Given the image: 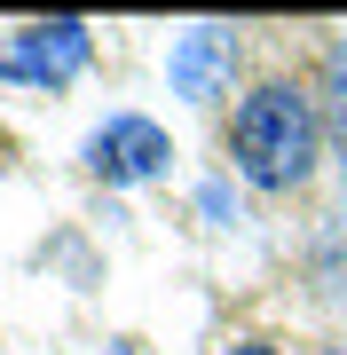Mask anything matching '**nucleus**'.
<instances>
[{
  "mask_svg": "<svg viewBox=\"0 0 347 355\" xmlns=\"http://www.w3.org/2000/svg\"><path fill=\"white\" fill-rule=\"evenodd\" d=\"M316 103L292 87V79H260L253 95L237 103L229 119V150H237V174L253 190H300L316 174Z\"/></svg>",
  "mask_w": 347,
  "mask_h": 355,
  "instance_id": "obj_1",
  "label": "nucleus"
},
{
  "mask_svg": "<svg viewBox=\"0 0 347 355\" xmlns=\"http://www.w3.org/2000/svg\"><path fill=\"white\" fill-rule=\"evenodd\" d=\"M166 158H174L166 127H158V119H142V111H118V119H103V127L87 135V174L111 182V190L158 182V174H166Z\"/></svg>",
  "mask_w": 347,
  "mask_h": 355,
  "instance_id": "obj_2",
  "label": "nucleus"
},
{
  "mask_svg": "<svg viewBox=\"0 0 347 355\" xmlns=\"http://www.w3.org/2000/svg\"><path fill=\"white\" fill-rule=\"evenodd\" d=\"M95 55V32L79 16H48V24H24L0 48V79H32V87H64V79L87 71Z\"/></svg>",
  "mask_w": 347,
  "mask_h": 355,
  "instance_id": "obj_3",
  "label": "nucleus"
},
{
  "mask_svg": "<svg viewBox=\"0 0 347 355\" xmlns=\"http://www.w3.org/2000/svg\"><path fill=\"white\" fill-rule=\"evenodd\" d=\"M229 71H237V40L221 24H190L174 40V55H166V79H174L181 103H213L221 87H229Z\"/></svg>",
  "mask_w": 347,
  "mask_h": 355,
  "instance_id": "obj_4",
  "label": "nucleus"
},
{
  "mask_svg": "<svg viewBox=\"0 0 347 355\" xmlns=\"http://www.w3.org/2000/svg\"><path fill=\"white\" fill-rule=\"evenodd\" d=\"M197 214H206V229H229L237 221V198L221 190V182H206V190H197Z\"/></svg>",
  "mask_w": 347,
  "mask_h": 355,
  "instance_id": "obj_5",
  "label": "nucleus"
},
{
  "mask_svg": "<svg viewBox=\"0 0 347 355\" xmlns=\"http://www.w3.org/2000/svg\"><path fill=\"white\" fill-rule=\"evenodd\" d=\"M332 71H339V158H347V40L332 48Z\"/></svg>",
  "mask_w": 347,
  "mask_h": 355,
  "instance_id": "obj_6",
  "label": "nucleus"
},
{
  "mask_svg": "<svg viewBox=\"0 0 347 355\" xmlns=\"http://www.w3.org/2000/svg\"><path fill=\"white\" fill-rule=\"evenodd\" d=\"M229 355H284V347H269V340H237Z\"/></svg>",
  "mask_w": 347,
  "mask_h": 355,
  "instance_id": "obj_7",
  "label": "nucleus"
},
{
  "mask_svg": "<svg viewBox=\"0 0 347 355\" xmlns=\"http://www.w3.org/2000/svg\"><path fill=\"white\" fill-rule=\"evenodd\" d=\"M111 355H134V347H127V340H118V347H111Z\"/></svg>",
  "mask_w": 347,
  "mask_h": 355,
  "instance_id": "obj_8",
  "label": "nucleus"
}]
</instances>
